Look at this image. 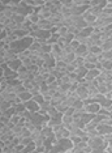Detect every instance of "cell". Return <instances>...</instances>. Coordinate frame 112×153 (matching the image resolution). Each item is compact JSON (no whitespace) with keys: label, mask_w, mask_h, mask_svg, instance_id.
Returning a JSON list of instances; mask_svg holds the SVG:
<instances>
[{"label":"cell","mask_w":112,"mask_h":153,"mask_svg":"<svg viewBox=\"0 0 112 153\" xmlns=\"http://www.w3.org/2000/svg\"><path fill=\"white\" fill-rule=\"evenodd\" d=\"M57 145L60 148V151L64 153L68 151H72L73 147H74V144L72 143L71 139H60V140H57Z\"/></svg>","instance_id":"1"},{"label":"cell","mask_w":112,"mask_h":153,"mask_svg":"<svg viewBox=\"0 0 112 153\" xmlns=\"http://www.w3.org/2000/svg\"><path fill=\"white\" fill-rule=\"evenodd\" d=\"M76 96H77V98L78 100H81V101H85L86 98H89V92H87V89L85 88V86H81V85H78L77 86V89H76Z\"/></svg>","instance_id":"2"},{"label":"cell","mask_w":112,"mask_h":153,"mask_svg":"<svg viewBox=\"0 0 112 153\" xmlns=\"http://www.w3.org/2000/svg\"><path fill=\"white\" fill-rule=\"evenodd\" d=\"M87 54H89V47H87L86 45H80V47L74 51L76 58H83L85 59L87 56Z\"/></svg>","instance_id":"3"},{"label":"cell","mask_w":112,"mask_h":153,"mask_svg":"<svg viewBox=\"0 0 112 153\" xmlns=\"http://www.w3.org/2000/svg\"><path fill=\"white\" fill-rule=\"evenodd\" d=\"M25 103V107L27 111H30V113H38L39 111V105L35 102L34 100H30L27 101V102H24Z\"/></svg>","instance_id":"4"},{"label":"cell","mask_w":112,"mask_h":153,"mask_svg":"<svg viewBox=\"0 0 112 153\" xmlns=\"http://www.w3.org/2000/svg\"><path fill=\"white\" fill-rule=\"evenodd\" d=\"M97 131L99 132L100 136H106V135L112 134V126H107V124H99L97 127Z\"/></svg>","instance_id":"5"},{"label":"cell","mask_w":112,"mask_h":153,"mask_svg":"<svg viewBox=\"0 0 112 153\" xmlns=\"http://www.w3.org/2000/svg\"><path fill=\"white\" fill-rule=\"evenodd\" d=\"M83 107H85V110H86L87 114H98V113H99V110L102 109L99 103H97V102L95 103H90V105H86Z\"/></svg>","instance_id":"6"},{"label":"cell","mask_w":112,"mask_h":153,"mask_svg":"<svg viewBox=\"0 0 112 153\" xmlns=\"http://www.w3.org/2000/svg\"><path fill=\"white\" fill-rule=\"evenodd\" d=\"M99 75H100V71H98L97 68L95 69H91V71H87L85 80H86V81H89V82H93L95 79L99 77Z\"/></svg>","instance_id":"7"},{"label":"cell","mask_w":112,"mask_h":153,"mask_svg":"<svg viewBox=\"0 0 112 153\" xmlns=\"http://www.w3.org/2000/svg\"><path fill=\"white\" fill-rule=\"evenodd\" d=\"M82 19H83V20H85V22L87 24V26H91V25H93V24H94V22H95V21H97V17H95V16H94V15H91V13H90L89 11H87V12L85 13V15H83V16H82Z\"/></svg>","instance_id":"8"},{"label":"cell","mask_w":112,"mask_h":153,"mask_svg":"<svg viewBox=\"0 0 112 153\" xmlns=\"http://www.w3.org/2000/svg\"><path fill=\"white\" fill-rule=\"evenodd\" d=\"M8 64V67L10 69H13L15 72H18V69L22 67V60H20V59H16V60L10 62V63H7Z\"/></svg>","instance_id":"9"},{"label":"cell","mask_w":112,"mask_h":153,"mask_svg":"<svg viewBox=\"0 0 112 153\" xmlns=\"http://www.w3.org/2000/svg\"><path fill=\"white\" fill-rule=\"evenodd\" d=\"M93 32H94V29H93L91 26H86L85 29H82L81 32L77 34V36H78V37H82V38H89V37L93 34Z\"/></svg>","instance_id":"10"},{"label":"cell","mask_w":112,"mask_h":153,"mask_svg":"<svg viewBox=\"0 0 112 153\" xmlns=\"http://www.w3.org/2000/svg\"><path fill=\"white\" fill-rule=\"evenodd\" d=\"M87 92H89V97H91V98H95V97L99 94V90H98L97 86H94L93 84H90L87 86Z\"/></svg>","instance_id":"11"},{"label":"cell","mask_w":112,"mask_h":153,"mask_svg":"<svg viewBox=\"0 0 112 153\" xmlns=\"http://www.w3.org/2000/svg\"><path fill=\"white\" fill-rule=\"evenodd\" d=\"M18 98H20L21 101H22V102H27V101L33 100V96H31V93H30V92H27V90H25V92L20 93V94H18Z\"/></svg>","instance_id":"12"},{"label":"cell","mask_w":112,"mask_h":153,"mask_svg":"<svg viewBox=\"0 0 112 153\" xmlns=\"http://www.w3.org/2000/svg\"><path fill=\"white\" fill-rule=\"evenodd\" d=\"M89 53H91L94 54L95 56H102V54H103V50H102V47H99V46H91V47H89Z\"/></svg>","instance_id":"13"},{"label":"cell","mask_w":112,"mask_h":153,"mask_svg":"<svg viewBox=\"0 0 112 153\" xmlns=\"http://www.w3.org/2000/svg\"><path fill=\"white\" fill-rule=\"evenodd\" d=\"M74 74L78 76L80 79H85L86 77V74H87V69L85 67H80V68H76Z\"/></svg>","instance_id":"14"},{"label":"cell","mask_w":112,"mask_h":153,"mask_svg":"<svg viewBox=\"0 0 112 153\" xmlns=\"http://www.w3.org/2000/svg\"><path fill=\"white\" fill-rule=\"evenodd\" d=\"M12 106L13 105L10 102H8V101H5V100H1V103H0V110H1V113H4V111L9 110Z\"/></svg>","instance_id":"15"},{"label":"cell","mask_w":112,"mask_h":153,"mask_svg":"<svg viewBox=\"0 0 112 153\" xmlns=\"http://www.w3.org/2000/svg\"><path fill=\"white\" fill-rule=\"evenodd\" d=\"M85 62H87V63L97 64L98 63V56H95V55L91 54V53H89V54H87V56L85 58Z\"/></svg>","instance_id":"16"},{"label":"cell","mask_w":112,"mask_h":153,"mask_svg":"<svg viewBox=\"0 0 112 153\" xmlns=\"http://www.w3.org/2000/svg\"><path fill=\"white\" fill-rule=\"evenodd\" d=\"M68 33H69V29L66 26H61V27H59V30H57V34L60 38H65L68 36Z\"/></svg>","instance_id":"17"},{"label":"cell","mask_w":112,"mask_h":153,"mask_svg":"<svg viewBox=\"0 0 112 153\" xmlns=\"http://www.w3.org/2000/svg\"><path fill=\"white\" fill-rule=\"evenodd\" d=\"M27 19L30 20L33 25H37V24L41 21V17H39V15H37V13H33V15H30L29 17H27Z\"/></svg>","instance_id":"18"},{"label":"cell","mask_w":112,"mask_h":153,"mask_svg":"<svg viewBox=\"0 0 112 153\" xmlns=\"http://www.w3.org/2000/svg\"><path fill=\"white\" fill-rule=\"evenodd\" d=\"M102 67H103V71H111L112 69V62L111 60H102Z\"/></svg>","instance_id":"19"},{"label":"cell","mask_w":112,"mask_h":153,"mask_svg":"<svg viewBox=\"0 0 112 153\" xmlns=\"http://www.w3.org/2000/svg\"><path fill=\"white\" fill-rule=\"evenodd\" d=\"M74 65L76 68H80V67H83V64H85V59L83 58H76V60L72 63Z\"/></svg>","instance_id":"20"},{"label":"cell","mask_w":112,"mask_h":153,"mask_svg":"<svg viewBox=\"0 0 112 153\" xmlns=\"http://www.w3.org/2000/svg\"><path fill=\"white\" fill-rule=\"evenodd\" d=\"M33 100L35 101V102H37L39 106L44 102V101H46V100H44V97H43V94H41V93H39V94H37V96H34V97H33Z\"/></svg>","instance_id":"21"},{"label":"cell","mask_w":112,"mask_h":153,"mask_svg":"<svg viewBox=\"0 0 112 153\" xmlns=\"http://www.w3.org/2000/svg\"><path fill=\"white\" fill-rule=\"evenodd\" d=\"M83 106H85V105H83V101L77 100L76 102H74V105H73L72 107H73L74 110H81V109H83Z\"/></svg>","instance_id":"22"},{"label":"cell","mask_w":112,"mask_h":153,"mask_svg":"<svg viewBox=\"0 0 112 153\" xmlns=\"http://www.w3.org/2000/svg\"><path fill=\"white\" fill-rule=\"evenodd\" d=\"M73 117H69V115H63V124H72L73 123Z\"/></svg>","instance_id":"23"},{"label":"cell","mask_w":112,"mask_h":153,"mask_svg":"<svg viewBox=\"0 0 112 153\" xmlns=\"http://www.w3.org/2000/svg\"><path fill=\"white\" fill-rule=\"evenodd\" d=\"M83 67H85L87 71H91V69H95V64H93V63H87V62H85Z\"/></svg>","instance_id":"24"},{"label":"cell","mask_w":112,"mask_h":153,"mask_svg":"<svg viewBox=\"0 0 112 153\" xmlns=\"http://www.w3.org/2000/svg\"><path fill=\"white\" fill-rule=\"evenodd\" d=\"M69 139H71V140H72V143H73V144H74V145L82 141V140H81V137H80V136H71Z\"/></svg>","instance_id":"25"},{"label":"cell","mask_w":112,"mask_h":153,"mask_svg":"<svg viewBox=\"0 0 112 153\" xmlns=\"http://www.w3.org/2000/svg\"><path fill=\"white\" fill-rule=\"evenodd\" d=\"M74 111H76V110L73 109V107H69V109L65 111V114H64V115H69V117H73V114H74Z\"/></svg>","instance_id":"26"},{"label":"cell","mask_w":112,"mask_h":153,"mask_svg":"<svg viewBox=\"0 0 112 153\" xmlns=\"http://www.w3.org/2000/svg\"><path fill=\"white\" fill-rule=\"evenodd\" d=\"M111 51H112V50H111ZM111 62H112V59H111Z\"/></svg>","instance_id":"27"}]
</instances>
